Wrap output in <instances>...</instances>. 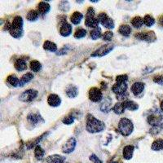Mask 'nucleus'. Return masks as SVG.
Segmentation results:
<instances>
[{
  "mask_svg": "<svg viewBox=\"0 0 163 163\" xmlns=\"http://www.w3.org/2000/svg\"><path fill=\"white\" fill-rule=\"evenodd\" d=\"M105 125L103 121L97 119L93 115L88 113L86 115V130L90 133L101 132L104 130Z\"/></svg>",
  "mask_w": 163,
  "mask_h": 163,
  "instance_id": "obj_1",
  "label": "nucleus"
},
{
  "mask_svg": "<svg viewBox=\"0 0 163 163\" xmlns=\"http://www.w3.org/2000/svg\"><path fill=\"white\" fill-rule=\"evenodd\" d=\"M23 24L24 21L21 16L16 15L13 19V21L11 23V29L9 30V33L11 36L15 38H20L22 37L24 30H23Z\"/></svg>",
  "mask_w": 163,
  "mask_h": 163,
  "instance_id": "obj_2",
  "label": "nucleus"
},
{
  "mask_svg": "<svg viewBox=\"0 0 163 163\" xmlns=\"http://www.w3.org/2000/svg\"><path fill=\"white\" fill-rule=\"evenodd\" d=\"M128 86L126 82H116L112 86V91L117 95V99L122 100L128 96Z\"/></svg>",
  "mask_w": 163,
  "mask_h": 163,
  "instance_id": "obj_3",
  "label": "nucleus"
},
{
  "mask_svg": "<svg viewBox=\"0 0 163 163\" xmlns=\"http://www.w3.org/2000/svg\"><path fill=\"white\" fill-rule=\"evenodd\" d=\"M119 132L123 136H129L134 130V125L130 119L123 117L119 121L118 123Z\"/></svg>",
  "mask_w": 163,
  "mask_h": 163,
  "instance_id": "obj_4",
  "label": "nucleus"
},
{
  "mask_svg": "<svg viewBox=\"0 0 163 163\" xmlns=\"http://www.w3.org/2000/svg\"><path fill=\"white\" fill-rule=\"evenodd\" d=\"M97 20H99V23H100L105 28H108L109 29H112L114 28V22H113V20L105 12L99 13L98 17H97Z\"/></svg>",
  "mask_w": 163,
  "mask_h": 163,
  "instance_id": "obj_5",
  "label": "nucleus"
},
{
  "mask_svg": "<svg viewBox=\"0 0 163 163\" xmlns=\"http://www.w3.org/2000/svg\"><path fill=\"white\" fill-rule=\"evenodd\" d=\"M37 91L36 90L33 89H29V90H24V92L21 93L19 96V99L20 101L25 102V103H29V102L33 101V99L37 98Z\"/></svg>",
  "mask_w": 163,
  "mask_h": 163,
  "instance_id": "obj_6",
  "label": "nucleus"
},
{
  "mask_svg": "<svg viewBox=\"0 0 163 163\" xmlns=\"http://www.w3.org/2000/svg\"><path fill=\"white\" fill-rule=\"evenodd\" d=\"M113 48H114L113 45H104V46H101L100 47H99L96 51H94V53H92L90 55L92 57H101V56H104V55L108 54L111 51L113 50Z\"/></svg>",
  "mask_w": 163,
  "mask_h": 163,
  "instance_id": "obj_7",
  "label": "nucleus"
},
{
  "mask_svg": "<svg viewBox=\"0 0 163 163\" xmlns=\"http://www.w3.org/2000/svg\"><path fill=\"white\" fill-rule=\"evenodd\" d=\"M76 144H77L76 139L74 137H71L64 143V145L62 146V152L64 153H66V154L73 152L75 149Z\"/></svg>",
  "mask_w": 163,
  "mask_h": 163,
  "instance_id": "obj_8",
  "label": "nucleus"
},
{
  "mask_svg": "<svg viewBox=\"0 0 163 163\" xmlns=\"http://www.w3.org/2000/svg\"><path fill=\"white\" fill-rule=\"evenodd\" d=\"M135 38L141 40V41H145V42H152L155 41L156 39V35H155L154 32L149 31V32H141L138 33L134 35Z\"/></svg>",
  "mask_w": 163,
  "mask_h": 163,
  "instance_id": "obj_9",
  "label": "nucleus"
},
{
  "mask_svg": "<svg viewBox=\"0 0 163 163\" xmlns=\"http://www.w3.org/2000/svg\"><path fill=\"white\" fill-rule=\"evenodd\" d=\"M89 99L92 102H99L103 99V94L100 89L97 87L90 88L88 93Z\"/></svg>",
  "mask_w": 163,
  "mask_h": 163,
  "instance_id": "obj_10",
  "label": "nucleus"
},
{
  "mask_svg": "<svg viewBox=\"0 0 163 163\" xmlns=\"http://www.w3.org/2000/svg\"><path fill=\"white\" fill-rule=\"evenodd\" d=\"M27 119H28V121L29 123L32 124V125H37V123L43 121L42 116L37 112H29L28 116H27Z\"/></svg>",
  "mask_w": 163,
  "mask_h": 163,
  "instance_id": "obj_11",
  "label": "nucleus"
},
{
  "mask_svg": "<svg viewBox=\"0 0 163 163\" xmlns=\"http://www.w3.org/2000/svg\"><path fill=\"white\" fill-rule=\"evenodd\" d=\"M72 30H73L72 25H71L70 24H68V22H64L62 23L61 25H60V28H59V33H60V35L63 36V37H68V36H69L71 34Z\"/></svg>",
  "mask_w": 163,
  "mask_h": 163,
  "instance_id": "obj_12",
  "label": "nucleus"
},
{
  "mask_svg": "<svg viewBox=\"0 0 163 163\" xmlns=\"http://www.w3.org/2000/svg\"><path fill=\"white\" fill-rule=\"evenodd\" d=\"M47 103L51 107H58L61 104V99L56 94H51L47 97Z\"/></svg>",
  "mask_w": 163,
  "mask_h": 163,
  "instance_id": "obj_13",
  "label": "nucleus"
},
{
  "mask_svg": "<svg viewBox=\"0 0 163 163\" xmlns=\"http://www.w3.org/2000/svg\"><path fill=\"white\" fill-rule=\"evenodd\" d=\"M50 10H51V6L47 2L42 1L37 5V12L42 15H44L48 13Z\"/></svg>",
  "mask_w": 163,
  "mask_h": 163,
  "instance_id": "obj_14",
  "label": "nucleus"
},
{
  "mask_svg": "<svg viewBox=\"0 0 163 163\" xmlns=\"http://www.w3.org/2000/svg\"><path fill=\"white\" fill-rule=\"evenodd\" d=\"M131 91L134 94V95H140V93H142L144 90V83L140 82H134L131 86Z\"/></svg>",
  "mask_w": 163,
  "mask_h": 163,
  "instance_id": "obj_15",
  "label": "nucleus"
},
{
  "mask_svg": "<svg viewBox=\"0 0 163 163\" xmlns=\"http://www.w3.org/2000/svg\"><path fill=\"white\" fill-rule=\"evenodd\" d=\"M162 118L163 117L161 115L152 114L150 115V116H148L147 120H148V122L150 124V125H152V126H156L160 125V122L161 121Z\"/></svg>",
  "mask_w": 163,
  "mask_h": 163,
  "instance_id": "obj_16",
  "label": "nucleus"
},
{
  "mask_svg": "<svg viewBox=\"0 0 163 163\" xmlns=\"http://www.w3.org/2000/svg\"><path fill=\"white\" fill-rule=\"evenodd\" d=\"M64 161H65L64 156H61L59 155H51L46 157L45 163H64Z\"/></svg>",
  "mask_w": 163,
  "mask_h": 163,
  "instance_id": "obj_17",
  "label": "nucleus"
},
{
  "mask_svg": "<svg viewBox=\"0 0 163 163\" xmlns=\"http://www.w3.org/2000/svg\"><path fill=\"white\" fill-rule=\"evenodd\" d=\"M65 93L69 98H75L78 94V89L74 85H68L65 89Z\"/></svg>",
  "mask_w": 163,
  "mask_h": 163,
  "instance_id": "obj_18",
  "label": "nucleus"
},
{
  "mask_svg": "<svg viewBox=\"0 0 163 163\" xmlns=\"http://www.w3.org/2000/svg\"><path fill=\"white\" fill-rule=\"evenodd\" d=\"M111 104H112V100L110 98L107 97L102 101L101 104L99 106V108L103 112H108L111 110Z\"/></svg>",
  "mask_w": 163,
  "mask_h": 163,
  "instance_id": "obj_19",
  "label": "nucleus"
},
{
  "mask_svg": "<svg viewBox=\"0 0 163 163\" xmlns=\"http://www.w3.org/2000/svg\"><path fill=\"white\" fill-rule=\"evenodd\" d=\"M134 150V146L126 145V147L123 148V152H122V155H123L124 158L126 159V160H130V159L132 158Z\"/></svg>",
  "mask_w": 163,
  "mask_h": 163,
  "instance_id": "obj_20",
  "label": "nucleus"
},
{
  "mask_svg": "<svg viewBox=\"0 0 163 163\" xmlns=\"http://www.w3.org/2000/svg\"><path fill=\"white\" fill-rule=\"evenodd\" d=\"M47 134H48V132H46L43 134H42V135H40L39 137H37V138L34 139L33 140L29 142V143H27V147H26L27 149H31V148H33V147H36L37 145H38V143H39L40 141L42 140L45 136H46Z\"/></svg>",
  "mask_w": 163,
  "mask_h": 163,
  "instance_id": "obj_21",
  "label": "nucleus"
},
{
  "mask_svg": "<svg viewBox=\"0 0 163 163\" xmlns=\"http://www.w3.org/2000/svg\"><path fill=\"white\" fill-rule=\"evenodd\" d=\"M15 68L19 72H21V71L25 70L27 68V65L26 63L24 61V59H22V58H20V59H16V61L15 62Z\"/></svg>",
  "mask_w": 163,
  "mask_h": 163,
  "instance_id": "obj_22",
  "label": "nucleus"
},
{
  "mask_svg": "<svg viewBox=\"0 0 163 163\" xmlns=\"http://www.w3.org/2000/svg\"><path fill=\"white\" fill-rule=\"evenodd\" d=\"M82 18H83V15L80 11H74L70 16V20L73 24H78L82 21Z\"/></svg>",
  "mask_w": 163,
  "mask_h": 163,
  "instance_id": "obj_23",
  "label": "nucleus"
},
{
  "mask_svg": "<svg viewBox=\"0 0 163 163\" xmlns=\"http://www.w3.org/2000/svg\"><path fill=\"white\" fill-rule=\"evenodd\" d=\"M85 24L87 27H90V28H97L99 25V20L95 19V16L94 17H88L86 16V20H85Z\"/></svg>",
  "mask_w": 163,
  "mask_h": 163,
  "instance_id": "obj_24",
  "label": "nucleus"
},
{
  "mask_svg": "<svg viewBox=\"0 0 163 163\" xmlns=\"http://www.w3.org/2000/svg\"><path fill=\"white\" fill-rule=\"evenodd\" d=\"M33 78V74L32 73H27L24 75H23L22 77H20V82H19V86H24L25 84L29 82Z\"/></svg>",
  "mask_w": 163,
  "mask_h": 163,
  "instance_id": "obj_25",
  "label": "nucleus"
},
{
  "mask_svg": "<svg viewBox=\"0 0 163 163\" xmlns=\"http://www.w3.org/2000/svg\"><path fill=\"white\" fill-rule=\"evenodd\" d=\"M43 48L46 51H51V52H56V51H57L56 44L51 41H45L43 43Z\"/></svg>",
  "mask_w": 163,
  "mask_h": 163,
  "instance_id": "obj_26",
  "label": "nucleus"
},
{
  "mask_svg": "<svg viewBox=\"0 0 163 163\" xmlns=\"http://www.w3.org/2000/svg\"><path fill=\"white\" fill-rule=\"evenodd\" d=\"M112 110L113 112L117 115L122 114L125 110H126V108H125V106L123 104V102H117V104H115L114 106L112 107Z\"/></svg>",
  "mask_w": 163,
  "mask_h": 163,
  "instance_id": "obj_27",
  "label": "nucleus"
},
{
  "mask_svg": "<svg viewBox=\"0 0 163 163\" xmlns=\"http://www.w3.org/2000/svg\"><path fill=\"white\" fill-rule=\"evenodd\" d=\"M118 31L124 37H129L131 33V28L128 24H121V26L119 27Z\"/></svg>",
  "mask_w": 163,
  "mask_h": 163,
  "instance_id": "obj_28",
  "label": "nucleus"
},
{
  "mask_svg": "<svg viewBox=\"0 0 163 163\" xmlns=\"http://www.w3.org/2000/svg\"><path fill=\"white\" fill-rule=\"evenodd\" d=\"M123 104L125 106V108L128 109V110L135 111L139 108V105L132 100H125L123 102Z\"/></svg>",
  "mask_w": 163,
  "mask_h": 163,
  "instance_id": "obj_29",
  "label": "nucleus"
},
{
  "mask_svg": "<svg viewBox=\"0 0 163 163\" xmlns=\"http://www.w3.org/2000/svg\"><path fill=\"white\" fill-rule=\"evenodd\" d=\"M45 154V151L42 148V147L40 145H37L34 148V155H35V157L37 160L38 161H41L43 158Z\"/></svg>",
  "mask_w": 163,
  "mask_h": 163,
  "instance_id": "obj_30",
  "label": "nucleus"
},
{
  "mask_svg": "<svg viewBox=\"0 0 163 163\" xmlns=\"http://www.w3.org/2000/svg\"><path fill=\"white\" fill-rule=\"evenodd\" d=\"M19 82H20V80L18 79L17 77L14 74H11L7 77V83L10 85V86L15 87V86H17L19 85Z\"/></svg>",
  "mask_w": 163,
  "mask_h": 163,
  "instance_id": "obj_31",
  "label": "nucleus"
},
{
  "mask_svg": "<svg viewBox=\"0 0 163 163\" xmlns=\"http://www.w3.org/2000/svg\"><path fill=\"white\" fill-rule=\"evenodd\" d=\"M131 24L135 29H139L143 24V19L140 16H135L131 20Z\"/></svg>",
  "mask_w": 163,
  "mask_h": 163,
  "instance_id": "obj_32",
  "label": "nucleus"
},
{
  "mask_svg": "<svg viewBox=\"0 0 163 163\" xmlns=\"http://www.w3.org/2000/svg\"><path fill=\"white\" fill-rule=\"evenodd\" d=\"M38 15H39V13L37 11H35V10H30L27 13L26 19L29 21H35V20H37V18H38Z\"/></svg>",
  "mask_w": 163,
  "mask_h": 163,
  "instance_id": "obj_33",
  "label": "nucleus"
},
{
  "mask_svg": "<svg viewBox=\"0 0 163 163\" xmlns=\"http://www.w3.org/2000/svg\"><path fill=\"white\" fill-rule=\"evenodd\" d=\"M152 149L154 150V151H159V150H162L163 149V139H156V140L152 143Z\"/></svg>",
  "mask_w": 163,
  "mask_h": 163,
  "instance_id": "obj_34",
  "label": "nucleus"
},
{
  "mask_svg": "<svg viewBox=\"0 0 163 163\" xmlns=\"http://www.w3.org/2000/svg\"><path fill=\"white\" fill-rule=\"evenodd\" d=\"M90 37L93 40H96L101 37V29L99 27H97L95 29H92L90 31Z\"/></svg>",
  "mask_w": 163,
  "mask_h": 163,
  "instance_id": "obj_35",
  "label": "nucleus"
},
{
  "mask_svg": "<svg viewBox=\"0 0 163 163\" xmlns=\"http://www.w3.org/2000/svg\"><path fill=\"white\" fill-rule=\"evenodd\" d=\"M143 24H145L147 27H151L155 24L154 18L152 17V15H146L143 17Z\"/></svg>",
  "mask_w": 163,
  "mask_h": 163,
  "instance_id": "obj_36",
  "label": "nucleus"
},
{
  "mask_svg": "<svg viewBox=\"0 0 163 163\" xmlns=\"http://www.w3.org/2000/svg\"><path fill=\"white\" fill-rule=\"evenodd\" d=\"M29 65H30L31 70L33 71V72H38L42 68V64H41V63L39 61H37V60H32L30 62Z\"/></svg>",
  "mask_w": 163,
  "mask_h": 163,
  "instance_id": "obj_37",
  "label": "nucleus"
},
{
  "mask_svg": "<svg viewBox=\"0 0 163 163\" xmlns=\"http://www.w3.org/2000/svg\"><path fill=\"white\" fill-rule=\"evenodd\" d=\"M86 29H82V28H79L77 29V30L75 31L74 33V37L77 38V39H79V38H82L86 36Z\"/></svg>",
  "mask_w": 163,
  "mask_h": 163,
  "instance_id": "obj_38",
  "label": "nucleus"
},
{
  "mask_svg": "<svg viewBox=\"0 0 163 163\" xmlns=\"http://www.w3.org/2000/svg\"><path fill=\"white\" fill-rule=\"evenodd\" d=\"M59 9L60 11H64L66 12L69 10V3L67 1H63V2H60L59 4Z\"/></svg>",
  "mask_w": 163,
  "mask_h": 163,
  "instance_id": "obj_39",
  "label": "nucleus"
},
{
  "mask_svg": "<svg viewBox=\"0 0 163 163\" xmlns=\"http://www.w3.org/2000/svg\"><path fill=\"white\" fill-rule=\"evenodd\" d=\"M73 121H74V117L71 115L66 116V117H64V118L62 119V122L65 125H71V124L73 123Z\"/></svg>",
  "mask_w": 163,
  "mask_h": 163,
  "instance_id": "obj_40",
  "label": "nucleus"
},
{
  "mask_svg": "<svg viewBox=\"0 0 163 163\" xmlns=\"http://www.w3.org/2000/svg\"><path fill=\"white\" fill-rule=\"evenodd\" d=\"M112 36H113V33L112 31H106L105 33L102 35V37L104 41H110L112 39Z\"/></svg>",
  "mask_w": 163,
  "mask_h": 163,
  "instance_id": "obj_41",
  "label": "nucleus"
},
{
  "mask_svg": "<svg viewBox=\"0 0 163 163\" xmlns=\"http://www.w3.org/2000/svg\"><path fill=\"white\" fill-rule=\"evenodd\" d=\"M69 46H68V45H65V46L63 47V48H61L60 50H59V51H58L56 54H57L58 55H65V54H67V53L69 51Z\"/></svg>",
  "mask_w": 163,
  "mask_h": 163,
  "instance_id": "obj_42",
  "label": "nucleus"
},
{
  "mask_svg": "<svg viewBox=\"0 0 163 163\" xmlns=\"http://www.w3.org/2000/svg\"><path fill=\"white\" fill-rule=\"evenodd\" d=\"M128 76L126 74L119 75L116 77V82H127Z\"/></svg>",
  "mask_w": 163,
  "mask_h": 163,
  "instance_id": "obj_43",
  "label": "nucleus"
},
{
  "mask_svg": "<svg viewBox=\"0 0 163 163\" xmlns=\"http://www.w3.org/2000/svg\"><path fill=\"white\" fill-rule=\"evenodd\" d=\"M153 81H154V82H156V83L160 84V85H163V77L162 76L157 75V76L154 77V78H153Z\"/></svg>",
  "mask_w": 163,
  "mask_h": 163,
  "instance_id": "obj_44",
  "label": "nucleus"
},
{
  "mask_svg": "<svg viewBox=\"0 0 163 163\" xmlns=\"http://www.w3.org/2000/svg\"><path fill=\"white\" fill-rule=\"evenodd\" d=\"M95 11L92 7H89V8L87 9V11H86V16H88V17H94V16H95Z\"/></svg>",
  "mask_w": 163,
  "mask_h": 163,
  "instance_id": "obj_45",
  "label": "nucleus"
},
{
  "mask_svg": "<svg viewBox=\"0 0 163 163\" xmlns=\"http://www.w3.org/2000/svg\"><path fill=\"white\" fill-rule=\"evenodd\" d=\"M91 161H93L94 163H103L102 162L101 160H99V157L96 156V155H94L92 154L91 156H90V158H89Z\"/></svg>",
  "mask_w": 163,
  "mask_h": 163,
  "instance_id": "obj_46",
  "label": "nucleus"
},
{
  "mask_svg": "<svg viewBox=\"0 0 163 163\" xmlns=\"http://www.w3.org/2000/svg\"><path fill=\"white\" fill-rule=\"evenodd\" d=\"M159 24H161L163 26V16L160 18V20H159Z\"/></svg>",
  "mask_w": 163,
  "mask_h": 163,
  "instance_id": "obj_47",
  "label": "nucleus"
},
{
  "mask_svg": "<svg viewBox=\"0 0 163 163\" xmlns=\"http://www.w3.org/2000/svg\"><path fill=\"white\" fill-rule=\"evenodd\" d=\"M161 110L163 112V100L161 101Z\"/></svg>",
  "mask_w": 163,
  "mask_h": 163,
  "instance_id": "obj_48",
  "label": "nucleus"
},
{
  "mask_svg": "<svg viewBox=\"0 0 163 163\" xmlns=\"http://www.w3.org/2000/svg\"><path fill=\"white\" fill-rule=\"evenodd\" d=\"M111 163H117V162H115V161H114V162H111Z\"/></svg>",
  "mask_w": 163,
  "mask_h": 163,
  "instance_id": "obj_49",
  "label": "nucleus"
}]
</instances>
